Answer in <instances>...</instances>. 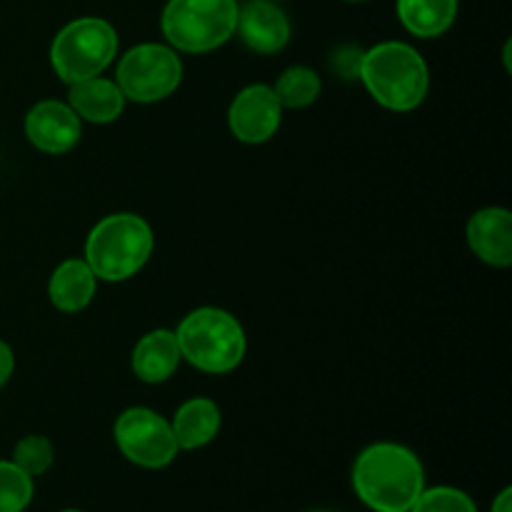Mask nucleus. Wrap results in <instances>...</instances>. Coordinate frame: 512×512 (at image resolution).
<instances>
[{
  "label": "nucleus",
  "mask_w": 512,
  "mask_h": 512,
  "mask_svg": "<svg viewBox=\"0 0 512 512\" xmlns=\"http://www.w3.org/2000/svg\"><path fill=\"white\" fill-rule=\"evenodd\" d=\"M353 488L375 512H410L425 490L418 455L398 443H375L353 465Z\"/></svg>",
  "instance_id": "1"
},
{
  "label": "nucleus",
  "mask_w": 512,
  "mask_h": 512,
  "mask_svg": "<svg viewBox=\"0 0 512 512\" xmlns=\"http://www.w3.org/2000/svg\"><path fill=\"white\" fill-rule=\"evenodd\" d=\"M358 78L383 108L398 113L418 108L430 88V73L423 55L413 45L398 40L365 50Z\"/></svg>",
  "instance_id": "2"
},
{
  "label": "nucleus",
  "mask_w": 512,
  "mask_h": 512,
  "mask_svg": "<svg viewBox=\"0 0 512 512\" xmlns=\"http://www.w3.org/2000/svg\"><path fill=\"white\" fill-rule=\"evenodd\" d=\"M153 230L140 215L115 213L100 220L85 240V263L95 278L120 283L128 280L153 255Z\"/></svg>",
  "instance_id": "3"
},
{
  "label": "nucleus",
  "mask_w": 512,
  "mask_h": 512,
  "mask_svg": "<svg viewBox=\"0 0 512 512\" xmlns=\"http://www.w3.org/2000/svg\"><path fill=\"white\" fill-rule=\"evenodd\" d=\"M180 355L203 373H230L245 355V333L238 320L220 308H198L175 330Z\"/></svg>",
  "instance_id": "4"
},
{
  "label": "nucleus",
  "mask_w": 512,
  "mask_h": 512,
  "mask_svg": "<svg viewBox=\"0 0 512 512\" xmlns=\"http://www.w3.org/2000/svg\"><path fill=\"white\" fill-rule=\"evenodd\" d=\"M238 25V0H168L160 18L165 40L183 53H210Z\"/></svg>",
  "instance_id": "5"
},
{
  "label": "nucleus",
  "mask_w": 512,
  "mask_h": 512,
  "mask_svg": "<svg viewBox=\"0 0 512 512\" xmlns=\"http://www.w3.org/2000/svg\"><path fill=\"white\" fill-rule=\"evenodd\" d=\"M118 33L103 18H78L65 25L50 45V63L68 85L95 78L113 63Z\"/></svg>",
  "instance_id": "6"
},
{
  "label": "nucleus",
  "mask_w": 512,
  "mask_h": 512,
  "mask_svg": "<svg viewBox=\"0 0 512 512\" xmlns=\"http://www.w3.org/2000/svg\"><path fill=\"white\" fill-rule=\"evenodd\" d=\"M183 80V63L170 45L140 43L120 58L115 83L135 103H158L175 93Z\"/></svg>",
  "instance_id": "7"
},
{
  "label": "nucleus",
  "mask_w": 512,
  "mask_h": 512,
  "mask_svg": "<svg viewBox=\"0 0 512 512\" xmlns=\"http://www.w3.org/2000/svg\"><path fill=\"white\" fill-rule=\"evenodd\" d=\"M115 443L120 453L130 463L140 468L158 470L165 468L178 455V440H175L173 425L148 408H128L115 420Z\"/></svg>",
  "instance_id": "8"
},
{
  "label": "nucleus",
  "mask_w": 512,
  "mask_h": 512,
  "mask_svg": "<svg viewBox=\"0 0 512 512\" xmlns=\"http://www.w3.org/2000/svg\"><path fill=\"white\" fill-rule=\"evenodd\" d=\"M283 120V105L270 85L255 83L240 90L228 110L230 133L248 145H260L273 138Z\"/></svg>",
  "instance_id": "9"
},
{
  "label": "nucleus",
  "mask_w": 512,
  "mask_h": 512,
  "mask_svg": "<svg viewBox=\"0 0 512 512\" xmlns=\"http://www.w3.org/2000/svg\"><path fill=\"white\" fill-rule=\"evenodd\" d=\"M83 125L75 110L60 100H43L25 115V138L48 155H63L78 145Z\"/></svg>",
  "instance_id": "10"
},
{
  "label": "nucleus",
  "mask_w": 512,
  "mask_h": 512,
  "mask_svg": "<svg viewBox=\"0 0 512 512\" xmlns=\"http://www.w3.org/2000/svg\"><path fill=\"white\" fill-rule=\"evenodd\" d=\"M243 43L255 53H278L290 40V20L275 0H250L238 8V25Z\"/></svg>",
  "instance_id": "11"
},
{
  "label": "nucleus",
  "mask_w": 512,
  "mask_h": 512,
  "mask_svg": "<svg viewBox=\"0 0 512 512\" xmlns=\"http://www.w3.org/2000/svg\"><path fill=\"white\" fill-rule=\"evenodd\" d=\"M470 250L483 263L508 268L512 263V215L505 208H483L465 228Z\"/></svg>",
  "instance_id": "12"
},
{
  "label": "nucleus",
  "mask_w": 512,
  "mask_h": 512,
  "mask_svg": "<svg viewBox=\"0 0 512 512\" xmlns=\"http://www.w3.org/2000/svg\"><path fill=\"white\" fill-rule=\"evenodd\" d=\"M180 360H183V355H180L178 338H175L173 330H150L138 340L133 350V373L143 383L158 385L165 383L178 370Z\"/></svg>",
  "instance_id": "13"
},
{
  "label": "nucleus",
  "mask_w": 512,
  "mask_h": 512,
  "mask_svg": "<svg viewBox=\"0 0 512 512\" xmlns=\"http://www.w3.org/2000/svg\"><path fill=\"white\" fill-rule=\"evenodd\" d=\"M68 105L75 110L80 120H90V123H113L123 115L125 95L120 93L118 83L108 78L78 80L70 85Z\"/></svg>",
  "instance_id": "14"
},
{
  "label": "nucleus",
  "mask_w": 512,
  "mask_h": 512,
  "mask_svg": "<svg viewBox=\"0 0 512 512\" xmlns=\"http://www.w3.org/2000/svg\"><path fill=\"white\" fill-rule=\"evenodd\" d=\"M98 278L85 260L73 258L53 270L48 283V298L63 313H80L93 300Z\"/></svg>",
  "instance_id": "15"
},
{
  "label": "nucleus",
  "mask_w": 512,
  "mask_h": 512,
  "mask_svg": "<svg viewBox=\"0 0 512 512\" xmlns=\"http://www.w3.org/2000/svg\"><path fill=\"white\" fill-rule=\"evenodd\" d=\"M173 433L178 448L195 450L208 445L220 430V408L208 398H193L178 408L173 418Z\"/></svg>",
  "instance_id": "16"
},
{
  "label": "nucleus",
  "mask_w": 512,
  "mask_h": 512,
  "mask_svg": "<svg viewBox=\"0 0 512 512\" xmlns=\"http://www.w3.org/2000/svg\"><path fill=\"white\" fill-rule=\"evenodd\" d=\"M398 18L418 38H438L458 18V0H398Z\"/></svg>",
  "instance_id": "17"
},
{
  "label": "nucleus",
  "mask_w": 512,
  "mask_h": 512,
  "mask_svg": "<svg viewBox=\"0 0 512 512\" xmlns=\"http://www.w3.org/2000/svg\"><path fill=\"white\" fill-rule=\"evenodd\" d=\"M273 90L283 108L298 110L308 108L320 98L323 83H320V75L315 70L305 68V65H293L280 75Z\"/></svg>",
  "instance_id": "18"
},
{
  "label": "nucleus",
  "mask_w": 512,
  "mask_h": 512,
  "mask_svg": "<svg viewBox=\"0 0 512 512\" xmlns=\"http://www.w3.org/2000/svg\"><path fill=\"white\" fill-rule=\"evenodd\" d=\"M33 500V478L13 460H0V512H23Z\"/></svg>",
  "instance_id": "19"
},
{
  "label": "nucleus",
  "mask_w": 512,
  "mask_h": 512,
  "mask_svg": "<svg viewBox=\"0 0 512 512\" xmlns=\"http://www.w3.org/2000/svg\"><path fill=\"white\" fill-rule=\"evenodd\" d=\"M55 450L45 435H28V438L20 440L13 450V463L23 470L25 475L35 478V475L48 473V468L53 465Z\"/></svg>",
  "instance_id": "20"
},
{
  "label": "nucleus",
  "mask_w": 512,
  "mask_h": 512,
  "mask_svg": "<svg viewBox=\"0 0 512 512\" xmlns=\"http://www.w3.org/2000/svg\"><path fill=\"white\" fill-rule=\"evenodd\" d=\"M410 512H478L473 498L458 488H430L423 490Z\"/></svg>",
  "instance_id": "21"
},
{
  "label": "nucleus",
  "mask_w": 512,
  "mask_h": 512,
  "mask_svg": "<svg viewBox=\"0 0 512 512\" xmlns=\"http://www.w3.org/2000/svg\"><path fill=\"white\" fill-rule=\"evenodd\" d=\"M360 63H363V50L343 48L333 55V68L338 70L340 78L350 80L360 75Z\"/></svg>",
  "instance_id": "22"
},
{
  "label": "nucleus",
  "mask_w": 512,
  "mask_h": 512,
  "mask_svg": "<svg viewBox=\"0 0 512 512\" xmlns=\"http://www.w3.org/2000/svg\"><path fill=\"white\" fill-rule=\"evenodd\" d=\"M15 370V355H13V348H10L5 340H0V388H3L5 383L10 380V375H13Z\"/></svg>",
  "instance_id": "23"
},
{
  "label": "nucleus",
  "mask_w": 512,
  "mask_h": 512,
  "mask_svg": "<svg viewBox=\"0 0 512 512\" xmlns=\"http://www.w3.org/2000/svg\"><path fill=\"white\" fill-rule=\"evenodd\" d=\"M493 512H512V490L510 488H505L503 493L495 498Z\"/></svg>",
  "instance_id": "24"
},
{
  "label": "nucleus",
  "mask_w": 512,
  "mask_h": 512,
  "mask_svg": "<svg viewBox=\"0 0 512 512\" xmlns=\"http://www.w3.org/2000/svg\"><path fill=\"white\" fill-rule=\"evenodd\" d=\"M63 512H80V510H63Z\"/></svg>",
  "instance_id": "25"
},
{
  "label": "nucleus",
  "mask_w": 512,
  "mask_h": 512,
  "mask_svg": "<svg viewBox=\"0 0 512 512\" xmlns=\"http://www.w3.org/2000/svg\"><path fill=\"white\" fill-rule=\"evenodd\" d=\"M350 3H360V0H350Z\"/></svg>",
  "instance_id": "26"
},
{
  "label": "nucleus",
  "mask_w": 512,
  "mask_h": 512,
  "mask_svg": "<svg viewBox=\"0 0 512 512\" xmlns=\"http://www.w3.org/2000/svg\"><path fill=\"white\" fill-rule=\"evenodd\" d=\"M318 512H325V510H318Z\"/></svg>",
  "instance_id": "27"
}]
</instances>
